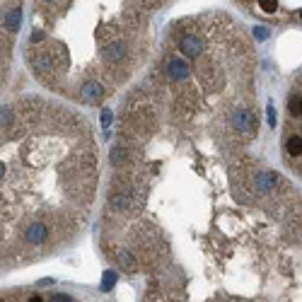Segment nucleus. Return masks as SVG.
Here are the masks:
<instances>
[{"label":"nucleus","mask_w":302,"mask_h":302,"mask_svg":"<svg viewBox=\"0 0 302 302\" xmlns=\"http://www.w3.org/2000/svg\"><path fill=\"white\" fill-rule=\"evenodd\" d=\"M179 51H181L186 58L201 56V51H203V39L196 37V34H186V37H181V39H179Z\"/></svg>","instance_id":"obj_1"},{"label":"nucleus","mask_w":302,"mask_h":302,"mask_svg":"<svg viewBox=\"0 0 302 302\" xmlns=\"http://www.w3.org/2000/svg\"><path fill=\"white\" fill-rule=\"evenodd\" d=\"M167 75L172 80H184V77L189 75V68H186V63L184 60H179V58H170L167 60Z\"/></svg>","instance_id":"obj_2"},{"label":"nucleus","mask_w":302,"mask_h":302,"mask_svg":"<svg viewBox=\"0 0 302 302\" xmlns=\"http://www.w3.org/2000/svg\"><path fill=\"white\" fill-rule=\"evenodd\" d=\"M123 56H126V44H123V41H114V44H109V46L104 49V58H107L109 63H119Z\"/></svg>","instance_id":"obj_3"},{"label":"nucleus","mask_w":302,"mask_h":302,"mask_svg":"<svg viewBox=\"0 0 302 302\" xmlns=\"http://www.w3.org/2000/svg\"><path fill=\"white\" fill-rule=\"evenodd\" d=\"M82 97H85L87 102H97V99L104 97V87H102L99 82H85V85H82Z\"/></svg>","instance_id":"obj_4"},{"label":"nucleus","mask_w":302,"mask_h":302,"mask_svg":"<svg viewBox=\"0 0 302 302\" xmlns=\"http://www.w3.org/2000/svg\"><path fill=\"white\" fill-rule=\"evenodd\" d=\"M288 152H290L293 157L302 155V138H300V135H293V138L288 140Z\"/></svg>","instance_id":"obj_5"},{"label":"nucleus","mask_w":302,"mask_h":302,"mask_svg":"<svg viewBox=\"0 0 302 302\" xmlns=\"http://www.w3.org/2000/svg\"><path fill=\"white\" fill-rule=\"evenodd\" d=\"M5 27H7V29H12V32L19 27V7H15V10H10V12H7V17H5Z\"/></svg>","instance_id":"obj_6"},{"label":"nucleus","mask_w":302,"mask_h":302,"mask_svg":"<svg viewBox=\"0 0 302 302\" xmlns=\"http://www.w3.org/2000/svg\"><path fill=\"white\" fill-rule=\"evenodd\" d=\"M288 107H290V114H293V116H300L302 114V95L290 97V104H288Z\"/></svg>","instance_id":"obj_7"},{"label":"nucleus","mask_w":302,"mask_h":302,"mask_svg":"<svg viewBox=\"0 0 302 302\" xmlns=\"http://www.w3.org/2000/svg\"><path fill=\"white\" fill-rule=\"evenodd\" d=\"M259 5H261L264 12H276L278 10V0H259Z\"/></svg>","instance_id":"obj_8"},{"label":"nucleus","mask_w":302,"mask_h":302,"mask_svg":"<svg viewBox=\"0 0 302 302\" xmlns=\"http://www.w3.org/2000/svg\"><path fill=\"white\" fill-rule=\"evenodd\" d=\"M49 302H75V300H73L70 295H60V293H58V295H51Z\"/></svg>","instance_id":"obj_9"},{"label":"nucleus","mask_w":302,"mask_h":302,"mask_svg":"<svg viewBox=\"0 0 302 302\" xmlns=\"http://www.w3.org/2000/svg\"><path fill=\"white\" fill-rule=\"evenodd\" d=\"M254 32H256V37H259V39H266V37H268V29H264V27H256Z\"/></svg>","instance_id":"obj_10"},{"label":"nucleus","mask_w":302,"mask_h":302,"mask_svg":"<svg viewBox=\"0 0 302 302\" xmlns=\"http://www.w3.org/2000/svg\"><path fill=\"white\" fill-rule=\"evenodd\" d=\"M268 123L276 126V112H273V107H268Z\"/></svg>","instance_id":"obj_11"},{"label":"nucleus","mask_w":302,"mask_h":302,"mask_svg":"<svg viewBox=\"0 0 302 302\" xmlns=\"http://www.w3.org/2000/svg\"><path fill=\"white\" fill-rule=\"evenodd\" d=\"M102 121H104V126H109V121H112V114L107 112V109H104V114H102Z\"/></svg>","instance_id":"obj_12"},{"label":"nucleus","mask_w":302,"mask_h":302,"mask_svg":"<svg viewBox=\"0 0 302 302\" xmlns=\"http://www.w3.org/2000/svg\"><path fill=\"white\" fill-rule=\"evenodd\" d=\"M27 302H44V300H41L39 295H29V298H27Z\"/></svg>","instance_id":"obj_13"},{"label":"nucleus","mask_w":302,"mask_h":302,"mask_svg":"<svg viewBox=\"0 0 302 302\" xmlns=\"http://www.w3.org/2000/svg\"><path fill=\"white\" fill-rule=\"evenodd\" d=\"M300 17H302V12H300Z\"/></svg>","instance_id":"obj_14"}]
</instances>
